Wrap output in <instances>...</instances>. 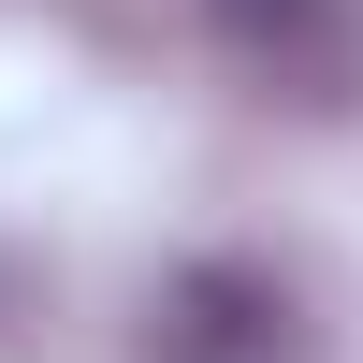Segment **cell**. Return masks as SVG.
I'll list each match as a JSON object with an SVG mask.
<instances>
[{
    "label": "cell",
    "instance_id": "6da1fadb",
    "mask_svg": "<svg viewBox=\"0 0 363 363\" xmlns=\"http://www.w3.org/2000/svg\"><path fill=\"white\" fill-rule=\"evenodd\" d=\"M145 349L160 363H291V291L247 277V262H189L145 320Z\"/></svg>",
    "mask_w": 363,
    "mask_h": 363
}]
</instances>
